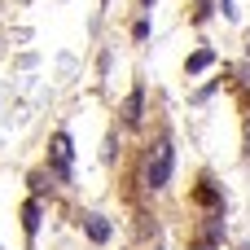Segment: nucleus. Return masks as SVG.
Returning <instances> with one entry per match:
<instances>
[{
	"instance_id": "6",
	"label": "nucleus",
	"mask_w": 250,
	"mask_h": 250,
	"mask_svg": "<svg viewBox=\"0 0 250 250\" xmlns=\"http://www.w3.org/2000/svg\"><path fill=\"white\" fill-rule=\"evenodd\" d=\"M35 224H40V207L26 202V233H35Z\"/></svg>"
},
{
	"instance_id": "3",
	"label": "nucleus",
	"mask_w": 250,
	"mask_h": 250,
	"mask_svg": "<svg viewBox=\"0 0 250 250\" xmlns=\"http://www.w3.org/2000/svg\"><path fill=\"white\" fill-rule=\"evenodd\" d=\"M88 237L101 246V242H110V224H105V215H88Z\"/></svg>"
},
{
	"instance_id": "1",
	"label": "nucleus",
	"mask_w": 250,
	"mask_h": 250,
	"mask_svg": "<svg viewBox=\"0 0 250 250\" xmlns=\"http://www.w3.org/2000/svg\"><path fill=\"white\" fill-rule=\"evenodd\" d=\"M171 167H176V149H171V141H163L154 149V163H149V189H167Z\"/></svg>"
},
{
	"instance_id": "2",
	"label": "nucleus",
	"mask_w": 250,
	"mask_h": 250,
	"mask_svg": "<svg viewBox=\"0 0 250 250\" xmlns=\"http://www.w3.org/2000/svg\"><path fill=\"white\" fill-rule=\"evenodd\" d=\"M53 163H57V176L70 180V136H66V132L53 141Z\"/></svg>"
},
{
	"instance_id": "7",
	"label": "nucleus",
	"mask_w": 250,
	"mask_h": 250,
	"mask_svg": "<svg viewBox=\"0 0 250 250\" xmlns=\"http://www.w3.org/2000/svg\"><path fill=\"white\" fill-rule=\"evenodd\" d=\"M141 4H145V9H149V4H154V0H141Z\"/></svg>"
},
{
	"instance_id": "8",
	"label": "nucleus",
	"mask_w": 250,
	"mask_h": 250,
	"mask_svg": "<svg viewBox=\"0 0 250 250\" xmlns=\"http://www.w3.org/2000/svg\"><path fill=\"white\" fill-rule=\"evenodd\" d=\"M246 53H250V35H246Z\"/></svg>"
},
{
	"instance_id": "5",
	"label": "nucleus",
	"mask_w": 250,
	"mask_h": 250,
	"mask_svg": "<svg viewBox=\"0 0 250 250\" xmlns=\"http://www.w3.org/2000/svg\"><path fill=\"white\" fill-rule=\"evenodd\" d=\"M211 66V48H198L193 57H189V75H198V70H207Z\"/></svg>"
},
{
	"instance_id": "4",
	"label": "nucleus",
	"mask_w": 250,
	"mask_h": 250,
	"mask_svg": "<svg viewBox=\"0 0 250 250\" xmlns=\"http://www.w3.org/2000/svg\"><path fill=\"white\" fill-rule=\"evenodd\" d=\"M123 119H127V123H136V119H141V88H132V92H127V101H123Z\"/></svg>"
}]
</instances>
